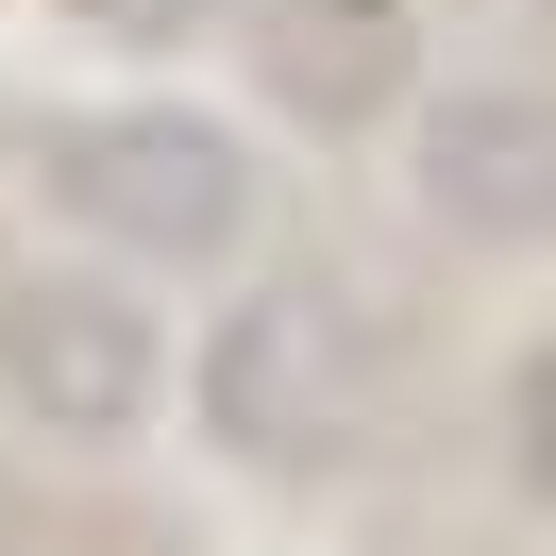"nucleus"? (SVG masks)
<instances>
[{
    "mask_svg": "<svg viewBox=\"0 0 556 556\" xmlns=\"http://www.w3.org/2000/svg\"><path fill=\"white\" fill-rule=\"evenodd\" d=\"M68 203L118 219V237H152V253H203L219 219H237V152L186 136V118H118V136L68 152Z\"/></svg>",
    "mask_w": 556,
    "mask_h": 556,
    "instance_id": "obj_1",
    "label": "nucleus"
},
{
    "mask_svg": "<svg viewBox=\"0 0 556 556\" xmlns=\"http://www.w3.org/2000/svg\"><path fill=\"white\" fill-rule=\"evenodd\" d=\"M439 203H472L489 237H522V219H556V136H540V118H506V102L439 118Z\"/></svg>",
    "mask_w": 556,
    "mask_h": 556,
    "instance_id": "obj_2",
    "label": "nucleus"
},
{
    "mask_svg": "<svg viewBox=\"0 0 556 556\" xmlns=\"http://www.w3.org/2000/svg\"><path fill=\"white\" fill-rule=\"evenodd\" d=\"M17 371H35L68 421H118L152 354H136V320H118V304H85V287H68V304H35V320H17Z\"/></svg>",
    "mask_w": 556,
    "mask_h": 556,
    "instance_id": "obj_3",
    "label": "nucleus"
}]
</instances>
